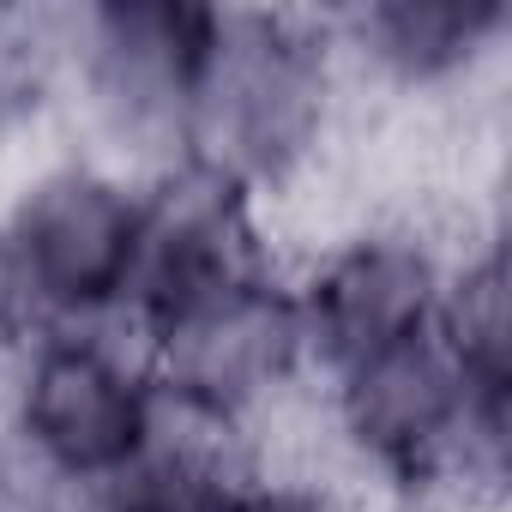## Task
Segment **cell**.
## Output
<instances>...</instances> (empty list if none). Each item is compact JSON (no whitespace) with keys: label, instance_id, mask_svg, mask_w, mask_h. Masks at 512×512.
<instances>
[{"label":"cell","instance_id":"1","mask_svg":"<svg viewBox=\"0 0 512 512\" xmlns=\"http://www.w3.org/2000/svg\"><path fill=\"white\" fill-rule=\"evenodd\" d=\"M350 121L356 97L344 85L326 13L223 7L187 109L181 163L278 211L344 157Z\"/></svg>","mask_w":512,"mask_h":512},{"label":"cell","instance_id":"2","mask_svg":"<svg viewBox=\"0 0 512 512\" xmlns=\"http://www.w3.org/2000/svg\"><path fill=\"white\" fill-rule=\"evenodd\" d=\"M217 19L211 0H85L55 13L43 91L55 133L139 181L181 163Z\"/></svg>","mask_w":512,"mask_h":512},{"label":"cell","instance_id":"3","mask_svg":"<svg viewBox=\"0 0 512 512\" xmlns=\"http://www.w3.org/2000/svg\"><path fill=\"white\" fill-rule=\"evenodd\" d=\"M145 181L67 145L31 151L0 187V272L31 332L127 326Z\"/></svg>","mask_w":512,"mask_h":512},{"label":"cell","instance_id":"4","mask_svg":"<svg viewBox=\"0 0 512 512\" xmlns=\"http://www.w3.org/2000/svg\"><path fill=\"white\" fill-rule=\"evenodd\" d=\"M163 434L169 410L127 326L31 332L0 368V446L85 500L139 470Z\"/></svg>","mask_w":512,"mask_h":512},{"label":"cell","instance_id":"5","mask_svg":"<svg viewBox=\"0 0 512 512\" xmlns=\"http://www.w3.org/2000/svg\"><path fill=\"white\" fill-rule=\"evenodd\" d=\"M175 428L235 446L247 464L314 398V362L284 266H260L139 338Z\"/></svg>","mask_w":512,"mask_h":512},{"label":"cell","instance_id":"6","mask_svg":"<svg viewBox=\"0 0 512 512\" xmlns=\"http://www.w3.org/2000/svg\"><path fill=\"white\" fill-rule=\"evenodd\" d=\"M494 229H464L422 211H368L290 260L284 272L296 290L314 380L440 332L458 253Z\"/></svg>","mask_w":512,"mask_h":512},{"label":"cell","instance_id":"7","mask_svg":"<svg viewBox=\"0 0 512 512\" xmlns=\"http://www.w3.org/2000/svg\"><path fill=\"white\" fill-rule=\"evenodd\" d=\"M326 31L362 109H470L506 85V0H368Z\"/></svg>","mask_w":512,"mask_h":512},{"label":"cell","instance_id":"8","mask_svg":"<svg viewBox=\"0 0 512 512\" xmlns=\"http://www.w3.org/2000/svg\"><path fill=\"white\" fill-rule=\"evenodd\" d=\"M260 266H284L272 247L266 205L193 163H169L163 175L145 181L139 253L127 284V332L145 338L163 320L187 314L211 290Z\"/></svg>","mask_w":512,"mask_h":512},{"label":"cell","instance_id":"9","mask_svg":"<svg viewBox=\"0 0 512 512\" xmlns=\"http://www.w3.org/2000/svg\"><path fill=\"white\" fill-rule=\"evenodd\" d=\"M247 470L253 464L235 446L187 434V428L169 422L163 446L139 470H127L115 488L91 494V512H229L235 482Z\"/></svg>","mask_w":512,"mask_h":512},{"label":"cell","instance_id":"10","mask_svg":"<svg viewBox=\"0 0 512 512\" xmlns=\"http://www.w3.org/2000/svg\"><path fill=\"white\" fill-rule=\"evenodd\" d=\"M229 512H368V494H356L350 482H338L326 470H266V464H253L235 482Z\"/></svg>","mask_w":512,"mask_h":512},{"label":"cell","instance_id":"11","mask_svg":"<svg viewBox=\"0 0 512 512\" xmlns=\"http://www.w3.org/2000/svg\"><path fill=\"white\" fill-rule=\"evenodd\" d=\"M7 109H25V103H13V97H7V67H0V115H7Z\"/></svg>","mask_w":512,"mask_h":512}]
</instances>
